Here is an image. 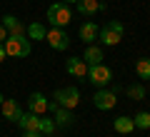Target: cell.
Wrapping results in <instances>:
<instances>
[{"label":"cell","instance_id":"obj_23","mask_svg":"<svg viewBox=\"0 0 150 137\" xmlns=\"http://www.w3.org/2000/svg\"><path fill=\"white\" fill-rule=\"evenodd\" d=\"M3 40H8V30H5L3 25H0V42H3Z\"/></svg>","mask_w":150,"mask_h":137},{"label":"cell","instance_id":"obj_24","mask_svg":"<svg viewBox=\"0 0 150 137\" xmlns=\"http://www.w3.org/2000/svg\"><path fill=\"white\" fill-rule=\"evenodd\" d=\"M8 55H5V45H3V42H0V63H3V60H5Z\"/></svg>","mask_w":150,"mask_h":137},{"label":"cell","instance_id":"obj_9","mask_svg":"<svg viewBox=\"0 0 150 137\" xmlns=\"http://www.w3.org/2000/svg\"><path fill=\"white\" fill-rule=\"evenodd\" d=\"M48 97L43 95V92H33L30 97H28V110L35 112V115H48Z\"/></svg>","mask_w":150,"mask_h":137},{"label":"cell","instance_id":"obj_3","mask_svg":"<svg viewBox=\"0 0 150 137\" xmlns=\"http://www.w3.org/2000/svg\"><path fill=\"white\" fill-rule=\"evenodd\" d=\"M73 20V10L68 8V3H53L48 8V22L53 27H65Z\"/></svg>","mask_w":150,"mask_h":137},{"label":"cell","instance_id":"obj_15","mask_svg":"<svg viewBox=\"0 0 150 137\" xmlns=\"http://www.w3.org/2000/svg\"><path fill=\"white\" fill-rule=\"evenodd\" d=\"M112 127H115V132H120V135H130V132L135 130V122H133V117L120 115V117L112 120Z\"/></svg>","mask_w":150,"mask_h":137},{"label":"cell","instance_id":"obj_6","mask_svg":"<svg viewBox=\"0 0 150 137\" xmlns=\"http://www.w3.org/2000/svg\"><path fill=\"white\" fill-rule=\"evenodd\" d=\"M93 105H95L98 110H112V107L118 105V95H115V90L100 87L95 95H93Z\"/></svg>","mask_w":150,"mask_h":137},{"label":"cell","instance_id":"obj_12","mask_svg":"<svg viewBox=\"0 0 150 137\" xmlns=\"http://www.w3.org/2000/svg\"><path fill=\"white\" fill-rule=\"evenodd\" d=\"M18 125H20L23 132H38V127H40V115H35V112H23V117L18 120Z\"/></svg>","mask_w":150,"mask_h":137},{"label":"cell","instance_id":"obj_5","mask_svg":"<svg viewBox=\"0 0 150 137\" xmlns=\"http://www.w3.org/2000/svg\"><path fill=\"white\" fill-rule=\"evenodd\" d=\"M88 80H90L95 87H108L110 85V80H112V70L108 67V65H90L88 67Z\"/></svg>","mask_w":150,"mask_h":137},{"label":"cell","instance_id":"obj_10","mask_svg":"<svg viewBox=\"0 0 150 137\" xmlns=\"http://www.w3.org/2000/svg\"><path fill=\"white\" fill-rule=\"evenodd\" d=\"M75 5H78V13L80 15H88V18H93L95 13L105 10V3H100V0H78Z\"/></svg>","mask_w":150,"mask_h":137},{"label":"cell","instance_id":"obj_17","mask_svg":"<svg viewBox=\"0 0 150 137\" xmlns=\"http://www.w3.org/2000/svg\"><path fill=\"white\" fill-rule=\"evenodd\" d=\"M53 115H55V117H53L55 127H70V125H73V120H75V117H73V110H65V107H58Z\"/></svg>","mask_w":150,"mask_h":137},{"label":"cell","instance_id":"obj_16","mask_svg":"<svg viewBox=\"0 0 150 137\" xmlns=\"http://www.w3.org/2000/svg\"><path fill=\"white\" fill-rule=\"evenodd\" d=\"M83 63L90 67V65H100L103 63V50L98 45H88L85 48V55H83Z\"/></svg>","mask_w":150,"mask_h":137},{"label":"cell","instance_id":"obj_25","mask_svg":"<svg viewBox=\"0 0 150 137\" xmlns=\"http://www.w3.org/2000/svg\"><path fill=\"white\" fill-rule=\"evenodd\" d=\"M23 137H43L40 132H23Z\"/></svg>","mask_w":150,"mask_h":137},{"label":"cell","instance_id":"obj_7","mask_svg":"<svg viewBox=\"0 0 150 137\" xmlns=\"http://www.w3.org/2000/svg\"><path fill=\"white\" fill-rule=\"evenodd\" d=\"M45 40H48V45L53 50H68V45H70V37L63 27H50L45 32Z\"/></svg>","mask_w":150,"mask_h":137},{"label":"cell","instance_id":"obj_22","mask_svg":"<svg viewBox=\"0 0 150 137\" xmlns=\"http://www.w3.org/2000/svg\"><path fill=\"white\" fill-rule=\"evenodd\" d=\"M133 122H135V130H150V112H138Z\"/></svg>","mask_w":150,"mask_h":137},{"label":"cell","instance_id":"obj_11","mask_svg":"<svg viewBox=\"0 0 150 137\" xmlns=\"http://www.w3.org/2000/svg\"><path fill=\"white\" fill-rule=\"evenodd\" d=\"M65 70H68V75H73V77H88V65L83 63V58H68Z\"/></svg>","mask_w":150,"mask_h":137},{"label":"cell","instance_id":"obj_8","mask_svg":"<svg viewBox=\"0 0 150 137\" xmlns=\"http://www.w3.org/2000/svg\"><path fill=\"white\" fill-rule=\"evenodd\" d=\"M0 112H3V117H5L8 122H18L23 117V107H20V102L18 100H10V97H5L3 100V105H0Z\"/></svg>","mask_w":150,"mask_h":137},{"label":"cell","instance_id":"obj_1","mask_svg":"<svg viewBox=\"0 0 150 137\" xmlns=\"http://www.w3.org/2000/svg\"><path fill=\"white\" fill-rule=\"evenodd\" d=\"M125 35V25L120 20H108L105 25L100 27V32H98V40L103 42V45H108V48H112V45H118L120 40H123Z\"/></svg>","mask_w":150,"mask_h":137},{"label":"cell","instance_id":"obj_18","mask_svg":"<svg viewBox=\"0 0 150 137\" xmlns=\"http://www.w3.org/2000/svg\"><path fill=\"white\" fill-rule=\"evenodd\" d=\"M45 25L43 22H30V25H28V37H30V40H45Z\"/></svg>","mask_w":150,"mask_h":137},{"label":"cell","instance_id":"obj_19","mask_svg":"<svg viewBox=\"0 0 150 137\" xmlns=\"http://www.w3.org/2000/svg\"><path fill=\"white\" fill-rule=\"evenodd\" d=\"M125 95L130 97V100H145V85H140V82H133V85H128V90H125Z\"/></svg>","mask_w":150,"mask_h":137},{"label":"cell","instance_id":"obj_13","mask_svg":"<svg viewBox=\"0 0 150 137\" xmlns=\"http://www.w3.org/2000/svg\"><path fill=\"white\" fill-rule=\"evenodd\" d=\"M98 32H100V27H98L93 20H88V22L80 25V40L85 42V45H93V42L98 40Z\"/></svg>","mask_w":150,"mask_h":137},{"label":"cell","instance_id":"obj_2","mask_svg":"<svg viewBox=\"0 0 150 137\" xmlns=\"http://www.w3.org/2000/svg\"><path fill=\"white\" fill-rule=\"evenodd\" d=\"M3 45H5L8 58H28V55L33 53L30 37H25V35H8V40L3 42Z\"/></svg>","mask_w":150,"mask_h":137},{"label":"cell","instance_id":"obj_4","mask_svg":"<svg viewBox=\"0 0 150 137\" xmlns=\"http://www.w3.org/2000/svg\"><path fill=\"white\" fill-rule=\"evenodd\" d=\"M53 100L65 110H75L78 102H80V92H78V87H60V90H55Z\"/></svg>","mask_w":150,"mask_h":137},{"label":"cell","instance_id":"obj_20","mask_svg":"<svg viewBox=\"0 0 150 137\" xmlns=\"http://www.w3.org/2000/svg\"><path fill=\"white\" fill-rule=\"evenodd\" d=\"M135 72L140 80H150V58H140L135 63Z\"/></svg>","mask_w":150,"mask_h":137},{"label":"cell","instance_id":"obj_14","mask_svg":"<svg viewBox=\"0 0 150 137\" xmlns=\"http://www.w3.org/2000/svg\"><path fill=\"white\" fill-rule=\"evenodd\" d=\"M0 25L8 30V35H25V25H23L15 15H3V22H0Z\"/></svg>","mask_w":150,"mask_h":137},{"label":"cell","instance_id":"obj_21","mask_svg":"<svg viewBox=\"0 0 150 137\" xmlns=\"http://www.w3.org/2000/svg\"><path fill=\"white\" fill-rule=\"evenodd\" d=\"M38 132L43 137H50L55 132V122L50 120V117H45V115H40V127H38Z\"/></svg>","mask_w":150,"mask_h":137},{"label":"cell","instance_id":"obj_26","mask_svg":"<svg viewBox=\"0 0 150 137\" xmlns=\"http://www.w3.org/2000/svg\"><path fill=\"white\" fill-rule=\"evenodd\" d=\"M3 100H5V97H3V92H0V105H3Z\"/></svg>","mask_w":150,"mask_h":137},{"label":"cell","instance_id":"obj_27","mask_svg":"<svg viewBox=\"0 0 150 137\" xmlns=\"http://www.w3.org/2000/svg\"><path fill=\"white\" fill-rule=\"evenodd\" d=\"M63 3H78V0H63Z\"/></svg>","mask_w":150,"mask_h":137}]
</instances>
